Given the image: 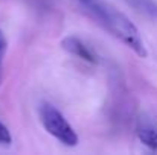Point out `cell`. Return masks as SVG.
I'll return each mask as SVG.
<instances>
[{"label": "cell", "instance_id": "cell-1", "mask_svg": "<svg viewBox=\"0 0 157 155\" xmlns=\"http://www.w3.org/2000/svg\"><path fill=\"white\" fill-rule=\"evenodd\" d=\"M79 2L110 34H113L119 41L128 46L136 55H139L140 58H145L148 55L137 28L124 12H121L117 8H114L105 0H79Z\"/></svg>", "mask_w": 157, "mask_h": 155}, {"label": "cell", "instance_id": "cell-2", "mask_svg": "<svg viewBox=\"0 0 157 155\" xmlns=\"http://www.w3.org/2000/svg\"><path fill=\"white\" fill-rule=\"evenodd\" d=\"M40 120L46 132H49L52 137H55L59 143L64 146L73 148L78 145L79 138L72 125L67 122V119L59 113L51 103H41L40 106Z\"/></svg>", "mask_w": 157, "mask_h": 155}, {"label": "cell", "instance_id": "cell-3", "mask_svg": "<svg viewBox=\"0 0 157 155\" xmlns=\"http://www.w3.org/2000/svg\"><path fill=\"white\" fill-rule=\"evenodd\" d=\"M61 47H63L64 50H67L70 55H73V56H76V58H79V59H82V61H86V62L95 64V62L98 61V59H96V55L92 52V49H90L81 38H78V37H75V35L66 37V38L61 41Z\"/></svg>", "mask_w": 157, "mask_h": 155}, {"label": "cell", "instance_id": "cell-4", "mask_svg": "<svg viewBox=\"0 0 157 155\" xmlns=\"http://www.w3.org/2000/svg\"><path fill=\"white\" fill-rule=\"evenodd\" d=\"M136 132L139 140L147 148L157 151V122L151 119H140Z\"/></svg>", "mask_w": 157, "mask_h": 155}, {"label": "cell", "instance_id": "cell-5", "mask_svg": "<svg viewBox=\"0 0 157 155\" xmlns=\"http://www.w3.org/2000/svg\"><path fill=\"white\" fill-rule=\"evenodd\" d=\"M131 6H134L137 11L157 18V3L154 0H127Z\"/></svg>", "mask_w": 157, "mask_h": 155}, {"label": "cell", "instance_id": "cell-6", "mask_svg": "<svg viewBox=\"0 0 157 155\" xmlns=\"http://www.w3.org/2000/svg\"><path fill=\"white\" fill-rule=\"evenodd\" d=\"M12 142V137H11V132L8 129V126L5 123L0 122V145H11Z\"/></svg>", "mask_w": 157, "mask_h": 155}, {"label": "cell", "instance_id": "cell-7", "mask_svg": "<svg viewBox=\"0 0 157 155\" xmlns=\"http://www.w3.org/2000/svg\"><path fill=\"white\" fill-rule=\"evenodd\" d=\"M5 46H6V40H5L3 32L0 31V58H2V53H3V50H5Z\"/></svg>", "mask_w": 157, "mask_h": 155}]
</instances>
